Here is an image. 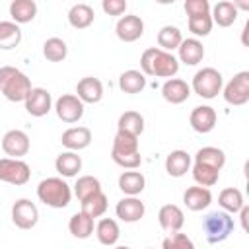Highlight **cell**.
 I'll return each mask as SVG.
<instances>
[{"mask_svg":"<svg viewBox=\"0 0 249 249\" xmlns=\"http://www.w3.org/2000/svg\"><path fill=\"white\" fill-rule=\"evenodd\" d=\"M93 228H95L93 218L86 216L84 212H76V214H72L70 220H68V230H70V233H72L74 237H78V239H88V237L93 233Z\"/></svg>","mask_w":249,"mask_h":249,"instance_id":"34","label":"cell"},{"mask_svg":"<svg viewBox=\"0 0 249 249\" xmlns=\"http://www.w3.org/2000/svg\"><path fill=\"white\" fill-rule=\"evenodd\" d=\"M10 16H12V21L18 25L29 23L37 16V4L33 0H14L10 4Z\"/></svg>","mask_w":249,"mask_h":249,"instance_id":"27","label":"cell"},{"mask_svg":"<svg viewBox=\"0 0 249 249\" xmlns=\"http://www.w3.org/2000/svg\"><path fill=\"white\" fill-rule=\"evenodd\" d=\"M222 88H224V76L212 66H204L193 76L191 89L202 99H214L222 91Z\"/></svg>","mask_w":249,"mask_h":249,"instance_id":"6","label":"cell"},{"mask_svg":"<svg viewBox=\"0 0 249 249\" xmlns=\"http://www.w3.org/2000/svg\"><path fill=\"white\" fill-rule=\"evenodd\" d=\"M233 228H235V224H233L231 214H228L224 210L210 212L202 220V230H204V235H206L208 243H222V241H226L233 233Z\"/></svg>","mask_w":249,"mask_h":249,"instance_id":"5","label":"cell"},{"mask_svg":"<svg viewBox=\"0 0 249 249\" xmlns=\"http://www.w3.org/2000/svg\"><path fill=\"white\" fill-rule=\"evenodd\" d=\"M76 97L86 105V103H99L103 97V84L99 78L86 76L76 84Z\"/></svg>","mask_w":249,"mask_h":249,"instance_id":"17","label":"cell"},{"mask_svg":"<svg viewBox=\"0 0 249 249\" xmlns=\"http://www.w3.org/2000/svg\"><path fill=\"white\" fill-rule=\"evenodd\" d=\"M95 235H97L99 243L105 245V247L117 245V241L121 237V230H119L117 220H113V218H101L97 222V226H95Z\"/></svg>","mask_w":249,"mask_h":249,"instance_id":"26","label":"cell"},{"mask_svg":"<svg viewBox=\"0 0 249 249\" xmlns=\"http://www.w3.org/2000/svg\"><path fill=\"white\" fill-rule=\"evenodd\" d=\"M181 41H183V33L177 25H163L158 31V49H161L165 53L179 49Z\"/></svg>","mask_w":249,"mask_h":249,"instance_id":"31","label":"cell"},{"mask_svg":"<svg viewBox=\"0 0 249 249\" xmlns=\"http://www.w3.org/2000/svg\"><path fill=\"white\" fill-rule=\"evenodd\" d=\"M117 130L132 136H140L144 132V117L138 111H124L117 121Z\"/></svg>","mask_w":249,"mask_h":249,"instance_id":"33","label":"cell"},{"mask_svg":"<svg viewBox=\"0 0 249 249\" xmlns=\"http://www.w3.org/2000/svg\"><path fill=\"white\" fill-rule=\"evenodd\" d=\"M148 249H152V247H148Z\"/></svg>","mask_w":249,"mask_h":249,"instance_id":"45","label":"cell"},{"mask_svg":"<svg viewBox=\"0 0 249 249\" xmlns=\"http://www.w3.org/2000/svg\"><path fill=\"white\" fill-rule=\"evenodd\" d=\"M23 105L31 117H45L53 109V95L45 88H31Z\"/></svg>","mask_w":249,"mask_h":249,"instance_id":"13","label":"cell"},{"mask_svg":"<svg viewBox=\"0 0 249 249\" xmlns=\"http://www.w3.org/2000/svg\"><path fill=\"white\" fill-rule=\"evenodd\" d=\"M115 214L119 220L126 222V224H134L140 218H144L146 214V206L138 196H124L117 202L115 206Z\"/></svg>","mask_w":249,"mask_h":249,"instance_id":"14","label":"cell"},{"mask_svg":"<svg viewBox=\"0 0 249 249\" xmlns=\"http://www.w3.org/2000/svg\"><path fill=\"white\" fill-rule=\"evenodd\" d=\"M183 8L187 12V18L210 14V2L208 0H185V6Z\"/></svg>","mask_w":249,"mask_h":249,"instance_id":"42","label":"cell"},{"mask_svg":"<svg viewBox=\"0 0 249 249\" xmlns=\"http://www.w3.org/2000/svg\"><path fill=\"white\" fill-rule=\"evenodd\" d=\"M111 160L121 165L123 169H136L142 163V156L138 150V136L126 134L117 130L113 138V148H111Z\"/></svg>","mask_w":249,"mask_h":249,"instance_id":"3","label":"cell"},{"mask_svg":"<svg viewBox=\"0 0 249 249\" xmlns=\"http://www.w3.org/2000/svg\"><path fill=\"white\" fill-rule=\"evenodd\" d=\"M107 206H109L107 195H105L103 191H99V193H95L93 196L82 200V210H80V212H84L86 216H89V218L95 220V218H99V216H103V214L107 212Z\"/></svg>","mask_w":249,"mask_h":249,"instance_id":"37","label":"cell"},{"mask_svg":"<svg viewBox=\"0 0 249 249\" xmlns=\"http://www.w3.org/2000/svg\"><path fill=\"white\" fill-rule=\"evenodd\" d=\"M216 121H218V115H216L214 107H210V105H196L189 115V123L193 126V130H196L200 134L214 130Z\"/></svg>","mask_w":249,"mask_h":249,"instance_id":"15","label":"cell"},{"mask_svg":"<svg viewBox=\"0 0 249 249\" xmlns=\"http://www.w3.org/2000/svg\"><path fill=\"white\" fill-rule=\"evenodd\" d=\"M54 169L58 171L60 177H76L82 169V158L78 156V152H60L54 160Z\"/></svg>","mask_w":249,"mask_h":249,"instance_id":"24","label":"cell"},{"mask_svg":"<svg viewBox=\"0 0 249 249\" xmlns=\"http://www.w3.org/2000/svg\"><path fill=\"white\" fill-rule=\"evenodd\" d=\"M222 95L226 99V103L241 107L249 101V72L241 70L237 72L224 88H222Z\"/></svg>","mask_w":249,"mask_h":249,"instance_id":"8","label":"cell"},{"mask_svg":"<svg viewBox=\"0 0 249 249\" xmlns=\"http://www.w3.org/2000/svg\"><path fill=\"white\" fill-rule=\"evenodd\" d=\"M195 163H202V165L222 171V167L226 165V154H224V150H220L216 146H204L195 154Z\"/></svg>","mask_w":249,"mask_h":249,"instance_id":"29","label":"cell"},{"mask_svg":"<svg viewBox=\"0 0 249 249\" xmlns=\"http://www.w3.org/2000/svg\"><path fill=\"white\" fill-rule=\"evenodd\" d=\"M37 196L49 208H66L72 198V189L62 177H47L37 185Z\"/></svg>","mask_w":249,"mask_h":249,"instance_id":"4","label":"cell"},{"mask_svg":"<svg viewBox=\"0 0 249 249\" xmlns=\"http://www.w3.org/2000/svg\"><path fill=\"white\" fill-rule=\"evenodd\" d=\"M191 171H193V179H195V183L198 187H206V189L208 187H214L218 183V179H220V171L218 169L208 167V165H202V163H195L191 167Z\"/></svg>","mask_w":249,"mask_h":249,"instance_id":"39","label":"cell"},{"mask_svg":"<svg viewBox=\"0 0 249 249\" xmlns=\"http://www.w3.org/2000/svg\"><path fill=\"white\" fill-rule=\"evenodd\" d=\"M183 202H185V206H187L189 210L200 212V210H204V208L210 206V202H212V193H210V189L198 187V185L187 187V191L183 193Z\"/></svg>","mask_w":249,"mask_h":249,"instance_id":"21","label":"cell"},{"mask_svg":"<svg viewBox=\"0 0 249 249\" xmlns=\"http://www.w3.org/2000/svg\"><path fill=\"white\" fill-rule=\"evenodd\" d=\"M191 154L185 150H173L165 158V171L171 177H183L187 171H191Z\"/></svg>","mask_w":249,"mask_h":249,"instance_id":"25","label":"cell"},{"mask_svg":"<svg viewBox=\"0 0 249 249\" xmlns=\"http://www.w3.org/2000/svg\"><path fill=\"white\" fill-rule=\"evenodd\" d=\"M60 142L70 152H80L91 144V130L88 126H70L62 132Z\"/></svg>","mask_w":249,"mask_h":249,"instance_id":"16","label":"cell"},{"mask_svg":"<svg viewBox=\"0 0 249 249\" xmlns=\"http://www.w3.org/2000/svg\"><path fill=\"white\" fill-rule=\"evenodd\" d=\"M31 179V167L23 160L0 158V181L21 187Z\"/></svg>","mask_w":249,"mask_h":249,"instance_id":"7","label":"cell"},{"mask_svg":"<svg viewBox=\"0 0 249 249\" xmlns=\"http://www.w3.org/2000/svg\"><path fill=\"white\" fill-rule=\"evenodd\" d=\"M31 80L16 66H0V93L14 103L25 101L31 91Z\"/></svg>","mask_w":249,"mask_h":249,"instance_id":"2","label":"cell"},{"mask_svg":"<svg viewBox=\"0 0 249 249\" xmlns=\"http://www.w3.org/2000/svg\"><path fill=\"white\" fill-rule=\"evenodd\" d=\"M158 220L167 233H175V231H181L185 224V214L177 204H163L158 212Z\"/></svg>","mask_w":249,"mask_h":249,"instance_id":"20","label":"cell"},{"mask_svg":"<svg viewBox=\"0 0 249 249\" xmlns=\"http://www.w3.org/2000/svg\"><path fill=\"white\" fill-rule=\"evenodd\" d=\"M189 95H191V86L181 78H169L161 86V97L171 105H179L187 101Z\"/></svg>","mask_w":249,"mask_h":249,"instance_id":"19","label":"cell"},{"mask_svg":"<svg viewBox=\"0 0 249 249\" xmlns=\"http://www.w3.org/2000/svg\"><path fill=\"white\" fill-rule=\"evenodd\" d=\"M29 148H31L29 136L19 128H12L2 136V150L8 158L21 160L23 156H27Z\"/></svg>","mask_w":249,"mask_h":249,"instance_id":"11","label":"cell"},{"mask_svg":"<svg viewBox=\"0 0 249 249\" xmlns=\"http://www.w3.org/2000/svg\"><path fill=\"white\" fill-rule=\"evenodd\" d=\"M187 25H189V31L195 35V39H198V37H206V35L212 31V25H214V23H212L210 14H206V16L189 18Z\"/></svg>","mask_w":249,"mask_h":249,"instance_id":"40","label":"cell"},{"mask_svg":"<svg viewBox=\"0 0 249 249\" xmlns=\"http://www.w3.org/2000/svg\"><path fill=\"white\" fill-rule=\"evenodd\" d=\"M43 56L49 62H62L68 56V45L60 37H49L43 43Z\"/></svg>","mask_w":249,"mask_h":249,"instance_id":"36","label":"cell"},{"mask_svg":"<svg viewBox=\"0 0 249 249\" xmlns=\"http://www.w3.org/2000/svg\"><path fill=\"white\" fill-rule=\"evenodd\" d=\"M93 19H95V12H93V8H91L89 4L80 2V4H74V6L68 10V21H70V25L76 27V29H86V27H89V25L93 23Z\"/></svg>","mask_w":249,"mask_h":249,"instance_id":"28","label":"cell"},{"mask_svg":"<svg viewBox=\"0 0 249 249\" xmlns=\"http://www.w3.org/2000/svg\"><path fill=\"white\" fill-rule=\"evenodd\" d=\"M210 18H212V23H216L218 27H230L237 19V8L230 0L216 2L214 6H210Z\"/></svg>","mask_w":249,"mask_h":249,"instance_id":"23","label":"cell"},{"mask_svg":"<svg viewBox=\"0 0 249 249\" xmlns=\"http://www.w3.org/2000/svg\"><path fill=\"white\" fill-rule=\"evenodd\" d=\"M115 33L121 41L134 43L144 35V21L136 14H126V16L119 18V21L115 25Z\"/></svg>","mask_w":249,"mask_h":249,"instance_id":"12","label":"cell"},{"mask_svg":"<svg viewBox=\"0 0 249 249\" xmlns=\"http://www.w3.org/2000/svg\"><path fill=\"white\" fill-rule=\"evenodd\" d=\"M247 216H249V206L243 204V208L239 210V218H241V228L247 231Z\"/></svg>","mask_w":249,"mask_h":249,"instance_id":"44","label":"cell"},{"mask_svg":"<svg viewBox=\"0 0 249 249\" xmlns=\"http://www.w3.org/2000/svg\"><path fill=\"white\" fill-rule=\"evenodd\" d=\"M119 88L124 93H140L146 88V76L140 70H134V68L124 70L119 76Z\"/></svg>","mask_w":249,"mask_h":249,"instance_id":"32","label":"cell"},{"mask_svg":"<svg viewBox=\"0 0 249 249\" xmlns=\"http://www.w3.org/2000/svg\"><path fill=\"white\" fill-rule=\"evenodd\" d=\"M126 0H103L101 2V8L105 14L109 16H123L126 12Z\"/></svg>","mask_w":249,"mask_h":249,"instance_id":"43","label":"cell"},{"mask_svg":"<svg viewBox=\"0 0 249 249\" xmlns=\"http://www.w3.org/2000/svg\"><path fill=\"white\" fill-rule=\"evenodd\" d=\"M140 72L144 76L156 78H175L179 72V60L171 53H165L158 47H148L140 56Z\"/></svg>","mask_w":249,"mask_h":249,"instance_id":"1","label":"cell"},{"mask_svg":"<svg viewBox=\"0 0 249 249\" xmlns=\"http://www.w3.org/2000/svg\"><path fill=\"white\" fill-rule=\"evenodd\" d=\"M54 113L62 123H78L84 117V103L76 97V93H62L54 101Z\"/></svg>","mask_w":249,"mask_h":249,"instance_id":"9","label":"cell"},{"mask_svg":"<svg viewBox=\"0 0 249 249\" xmlns=\"http://www.w3.org/2000/svg\"><path fill=\"white\" fill-rule=\"evenodd\" d=\"M21 43V29L14 21H0V49L10 51Z\"/></svg>","mask_w":249,"mask_h":249,"instance_id":"35","label":"cell"},{"mask_svg":"<svg viewBox=\"0 0 249 249\" xmlns=\"http://www.w3.org/2000/svg\"><path fill=\"white\" fill-rule=\"evenodd\" d=\"M12 222L19 230H31L39 222V210L29 198H18L12 206Z\"/></svg>","mask_w":249,"mask_h":249,"instance_id":"10","label":"cell"},{"mask_svg":"<svg viewBox=\"0 0 249 249\" xmlns=\"http://www.w3.org/2000/svg\"><path fill=\"white\" fill-rule=\"evenodd\" d=\"M146 187V177L142 171L126 169L119 175V189L124 193V196H138Z\"/></svg>","mask_w":249,"mask_h":249,"instance_id":"22","label":"cell"},{"mask_svg":"<svg viewBox=\"0 0 249 249\" xmlns=\"http://www.w3.org/2000/svg\"><path fill=\"white\" fill-rule=\"evenodd\" d=\"M161 249H195V243L187 233L175 231L161 241Z\"/></svg>","mask_w":249,"mask_h":249,"instance_id":"41","label":"cell"},{"mask_svg":"<svg viewBox=\"0 0 249 249\" xmlns=\"http://www.w3.org/2000/svg\"><path fill=\"white\" fill-rule=\"evenodd\" d=\"M99 191H101V183L93 175H82V177H78V181L74 185V195L78 196L80 202L86 200V198H89V196H93Z\"/></svg>","mask_w":249,"mask_h":249,"instance_id":"38","label":"cell"},{"mask_svg":"<svg viewBox=\"0 0 249 249\" xmlns=\"http://www.w3.org/2000/svg\"><path fill=\"white\" fill-rule=\"evenodd\" d=\"M218 204L222 206L224 212H228V214H237V212L243 208L245 200H243V195H241L239 189H235V187H226V189L220 191V195H218Z\"/></svg>","mask_w":249,"mask_h":249,"instance_id":"30","label":"cell"},{"mask_svg":"<svg viewBox=\"0 0 249 249\" xmlns=\"http://www.w3.org/2000/svg\"><path fill=\"white\" fill-rule=\"evenodd\" d=\"M204 58V45L202 41L195 39V37H189V39H183L179 49H177V60L187 64V66H196L200 60Z\"/></svg>","mask_w":249,"mask_h":249,"instance_id":"18","label":"cell"}]
</instances>
